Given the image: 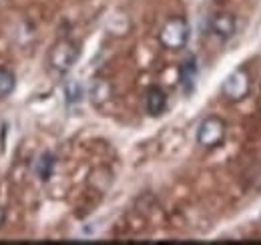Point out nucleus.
<instances>
[{
	"mask_svg": "<svg viewBox=\"0 0 261 245\" xmlns=\"http://www.w3.org/2000/svg\"><path fill=\"white\" fill-rule=\"evenodd\" d=\"M189 22L183 16H171L159 31V42L167 51H181L189 42Z\"/></svg>",
	"mask_w": 261,
	"mask_h": 245,
	"instance_id": "1",
	"label": "nucleus"
},
{
	"mask_svg": "<svg viewBox=\"0 0 261 245\" xmlns=\"http://www.w3.org/2000/svg\"><path fill=\"white\" fill-rule=\"evenodd\" d=\"M81 57V46L79 42L70 40V38H61L48 53V64L55 72L66 75Z\"/></svg>",
	"mask_w": 261,
	"mask_h": 245,
	"instance_id": "2",
	"label": "nucleus"
},
{
	"mask_svg": "<svg viewBox=\"0 0 261 245\" xmlns=\"http://www.w3.org/2000/svg\"><path fill=\"white\" fill-rule=\"evenodd\" d=\"M225 121L221 117H205L197 129V143L205 149H215L225 141Z\"/></svg>",
	"mask_w": 261,
	"mask_h": 245,
	"instance_id": "3",
	"label": "nucleus"
},
{
	"mask_svg": "<svg viewBox=\"0 0 261 245\" xmlns=\"http://www.w3.org/2000/svg\"><path fill=\"white\" fill-rule=\"evenodd\" d=\"M251 89V81H249V75L243 70V68H237L229 75L221 87L223 96L231 101V103H237V101H243Z\"/></svg>",
	"mask_w": 261,
	"mask_h": 245,
	"instance_id": "4",
	"label": "nucleus"
},
{
	"mask_svg": "<svg viewBox=\"0 0 261 245\" xmlns=\"http://www.w3.org/2000/svg\"><path fill=\"white\" fill-rule=\"evenodd\" d=\"M235 29H237V20L231 12H217L213 14L211 18V31L215 36H219L221 40H227L235 34Z\"/></svg>",
	"mask_w": 261,
	"mask_h": 245,
	"instance_id": "5",
	"label": "nucleus"
},
{
	"mask_svg": "<svg viewBox=\"0 0 261 245\" xmlns=\"http://www.w3.org/2000/svg\"><path fill=\"white\" fill-rule=\"evenodd\" d=\"M145 109H147V113L151 117L163 115L165 109H167V92L161 87H157V85L149 87L147 94H145Z\"/></svg>",
	"mask_w": 261,
	"mask_h": 245,
	"instance_id": "6",
	"label": "nucleus"
},
{
	"mask_svg": "<svg viewBox=\"0 0 261 245\" xmlns=\"http://www.w3.org/2000/svg\"><path fill=\"white\" fill-rule=\"evenodd\" d=\"M55 167H57V157L53 153H42L36 159V165H34V173L40 181H48L55 173Z\"/></svg>",
	"mask_w": 261,
	"mask_h": 245,
	"instance_id": "7",
	"label": "nucleus"
},
{
	"mask_svg": "<svg viewBox=\"0 0 261 245\" xmlns=\"http://www.w3.org/2000/svg\"><path fill=\"white\" fill-rule=\"evenodd\" d=\"M179 79H181V85L183 89L189 92L193 91L195 87V79H197V62L195 57H189L187 61L181 64V70H179Z\"/></svg>",
	"mask_w": 261,
	"mask_h": 245,
	"instance_id": "8",
	"label": "nucleus"
},
{
	"mask_svg": "<svg viewBox=\"0 0 261 245\" xmlns=\"http://www.w3.org/2000/svg\"><path fill=\"white\" fill-rule=\"evenodd\" d=\"M16 89V77L12 70L0 66V99H6L10 96Z\"/></svg>",
	"mask_w": 261,
	"mask_h": 245,
	"instance_id": "9",
	"label": "nucleus"
},
{
	"mask_svg": "<svg viewBox=\"0 0 261 245\" xmlns=\"http://www.w3.org/2000/svg\"><path fill=\"white\" fill-rule=\"evenodd\" d=\"M65 92H66V101H68V103H79V101L83 99V87H81L76 81H68L65 87Z\"/></svg>",
	"mask_w": 261,
	"mask_h": 245,
	"instance_id": "10",
	"label": "nucleus"
},
{
	"mask_svg": "<svg viewBox=\"0 0 261 245\" xmlns=\"http://www.w3.org/2000/svg\"><path fill=\"white\" fill-rule=\"evenodd\" d=\"M4 221H6V211H4V207L0 205V227L4 225Z\"/></svg>",
	"mask_w": 261,
	"mask_h": 245,
	"instance_id": "11",
	"label": "nucleus"
},
{
	"mask_svg": "<svg viewBox=\"0 0 261 245\" xmlns=\"http://www.w3.org/2000/svg\"><path fill=\"white\" fill-rule=\"evenodd\" d=\"M219 2H221V0H219Z\"/></svg>",
	"mask_w": 261,
	"mask_h": 245,
	"instance_id": "12",
	"label": "nucleus"
}]
</instances>
